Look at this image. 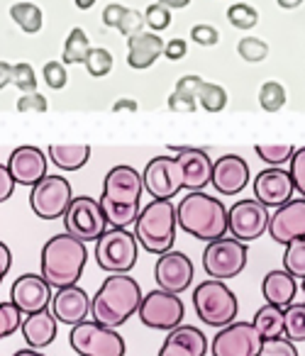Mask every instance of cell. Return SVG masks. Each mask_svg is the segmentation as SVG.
I'll return each mask as SVG.
<instances>
[{"label": "cell", "mask_w": 305, "mask_h": 356, "mask_svg": "<svg viewBox=\"0 0 305 356\" xmlns=\"http://www.w3.org/2000/svg\"><path fill=\"white\" fill-rule=\"evenodd\" d=\"M15 178L10 176V171H8L6 163H0V203H6V200L13 198V193H15Z\"/></svg>", "instance_id": "51"}, {"label": "cell", "mask_w": 305, "mask_h": 356, "mask_svg": "<svg viewBox=\"0 0 305 356\" xmlns=\"http://www.w3.org/2000/svg\"><path fill=\"white\" fill-rule=\"evenodd\" d=\"M249 184V163L240 154H225L217 161H212V176L210 186L220 195H240Z\"/></svg>", "instance_id": "20"}, {"label": "cell", "mask_w": 305, "mask_h": 356, "mask_svg": "<svg viewBox=\"0 0 305 356\" xmlns=\"http://www.w3.org/2000/svg\"><path fill=\"white\" fill-rule=\"evenodd\" d=\"M164 56V40L157 32H139L127 40V64L130 69L144 71Z\"/></svg>", "instance_id": "26"}, {"label": "cell", "mask_w": 305, "mask_h": 356, "mask_svg": "<svg viewBox=\"0 0 305 356\" xmlns=\"http://www.w3.org/2000/svg\"><path fill=\"white\" fill-rule=\"evenodd\" d=\"M303 293H305V281H303Z\"/></svg>", "instance_id": "61"}, {"label": "cell", "mask_w": 305, "mask_h": 356, "mask_svg": "<svg viewBox=\"0 0 305 356\" xmlns=\"http://www.w3.org/2000/svg\"><path fill=\"white\" fill-rule=\"evenodd\" d=\"M64 229L66 234L81 239V242H98L100 234L108 229V220H105L98 200L91 195H79L66 208Z\"/></svg>", "instance_id": "11"}, {"label": "cell", "mask_w": 305, "mask_h": 356, "mask_svg": "<svg viewBox=\"0 0 305 356\" xmlns=\"http://www.w3.org/2000/svg\"><path fill=\"white\" fill-rule=\"evenodd\" d=\"M13 83V64L8 61H0V90L6 88V86Z\"/></svg>", "instance_id": "56"}, {"label": "cell", "mask_w": 305, "mask_h": 356, "mask_svg": "<svg viewBox=\"0 0 305 356\" xmlns=\"http://www.w3.org/2000/svg\"><path fill=\"white\" fill-rule=\"evenodd\" d=\"M169 110L171 113H196L198 108V100L191 98V95H183V93H176L173 90L171 95H169Z\"/></svg>", "instance_id": "49"}, {"label": "cell", "mask_w": 305, "mask_h": 356, "mask_svg": "<svg viewBox=\"0 0 305 356\" xmlns=\"http://www.w3.org/2000/svg\"><path fill=\"white\" fill-rule=\"evenodd\" d=\"M13 86H15L20 93H32L37 90V74L30 64L20 61V64L13 66Z\"/></svg>", "instance_id": "41"}, {"label": "cell", "mask_w": 305, "mask_h": 356, "mask_svg": "<svg viewBox=\"0 0 305 356\" xmlns=\"http://www.w3.org/2000/svg\"><path fill=\"white\" fill-rule=\"evenodd\" d=\"M49 312L56 322L74 327L91 315V296L79 286L56 288V293H52Z\"/></svg>", "instance_id": "21"}, {"label": "cell", "mask_w": 305, "mask_h": 356, "mask_svg": "<svg viewBox=\"0 0 305 356\" xmlns=\"http://www.w3.org/2000/svg\"><path fill=\"white\" fill-rule=\"evenodd\" d=\"M10 302L22 315L42 312L52 302V286L40 273H22L10 288Z\"/></svg>", "instance_id": "19"}, {"label": "cell", "mask_w": 305, "mask_h": 356, "mask_svg": "<svg viewBox=\"0 0 305 356\" xmlns=\"http://www.w3.org/2000/svg\"><path fill=\"white\" fill-rule=\"evenodd\" d=\"M91 49H93V47H91L86 30L74 27V30L69 32V37H66L64 54H61V64H86Z\"/></svg>", "instance_id": "31"}, {"label": "cell", "mask_w": 305, "mask_h": 356, "mask_svg": "<svg viewBox=\"0 0 305 356\" xmlns=\"http://www.w3.org/2000/svg\"><path fill=\"white\" fill-rule=\"evenodd\" d=\"M205 351L208 339L198 327L178 325L166 334L157 356H205Z\"/></svg>", "instance_id": "24"}, {"label": "cell", "mask_w": 305, "mask_h": 356, "mask_svg": "<svg viewBox=\"0 0 305 356\" xmlns=\"http://www.w3.org/2000/svg\"><path fill=\"white\" fill-rule=\"evenodd\" d=\"M247 244L237 242L235 237H220L208 242L203 252V268L215 281H227L244 271L247 266Z\"/></svg>", "instance_id": "9"}, {"label": "cell", "mask_w": 305, "mask_h": 356, "mask_svg": "<svg viewBox=\"0 0 305 356\" xmlns=\"http://www.w3.org/2000/svg\"><path fill=\"white\" fill-rule=\"evenodd\" d=\"M71 200H74V193L64 176H45L40 184L32 186L30 208L40 220H59L64 218Z\"/></svg>", "instance_id": "12"}, {"label": "cell", "mask_w": 305, "mask_h": 356, "mask_svg": "<svg viewBox=\"0 0 305 356\" xmlns=\"http://www.w3.org/2000/svg\"><path fill=\"white\" fill-rule=\"evenodd\" d=\"M74 3L79 10H91V8L95 6V0H74Z\"/></svg>", "instance_id": "60"}, {"label": "cell", "mask_w": 305, "mask_h": 356, "mask_svg": "<svg viewBox=\"0 0 305 356\" xmlns=\"http://www.w3.org/2000/svg\"><path fill=\"white\" fill-rule=\"evenodd\" d=\"M154 281L159 291L181 296L193 283V261L183 252H166L159 254L157 266H154Z\"/></svg>", "instance_id": "16"}, {"label": "cell", "mask_w": 305, "mask_h": 356, "mask_svg": "<svg viewBox=\"0 0 305 356\" xmlns=\"http://www.w3.org/2000/svg\"><path fill=\"white\" fill-rule=\"evenodd\" d=\"M86 69H88V74L93 79H103V76H108L113 71V54L108 49H103V47H95V49H91L88 59H86Z\"/></svg>", "instance_id": "39"}, {"label": "cell", "mask_w": 305, "mask_h": 356, "mask_svg": "<svg viewBox=\"0 0 305 356\" xmlns=\"http://www.w3.org/2000/svg\"><path fill=\"white\" fill-rule=\"evenodd\" d=\"M276 3H279V6L283 8V10H295V8L303 6L305 0H276Z\"/></svg>", "instance_id": "58"}, {"label": "cell", "mask_w": 305, "mask_h": 356, "mask_svg": "<svg viewBox=\"0 0 305 356\" xmlns=\"http://www.w3.org/2000/svg\"><path fill=\"white\" fill-rule=\"evenodd\" d=\"M56 325L59 322L54 320V315L49 310H42L35 315H27L20 325V332L30 349H47L56 339Z\"/></svg>", "instance_id": "27"}, {"label": "cell", "mask_w": 305, "mask_h": 356, "mask_svg": "<svg viewBox=\"0 0 305 356\" xmlns=\"http://www.w3.org/2000/svg\"><path fill=\"white\" fill-rule=\"evenodd\" d=\"M269 237L276 244H290L295 239H305V198H293L269 215Z\"/></svg>", "instance_id": "17"}, {"label": "cell", "mask_w": 305, "mask_h": 356, "mask_svg": "<svg viewBox=\"0 0 305 356\" xmlns=\"http://www.w3.org/2000/svg\"><path fill=\"white\" fill-rule=\"evenodd\" d=\"M8 171L15 178V184L20 186H35L40 184L42 178L47 176V156L40 147H32V144H25V147H17L15 152L8 159Z\"/></svg>", "instance_id": "22"}, {"label": "cell", "mask_w": 305, "mask_h": 356, "mask_svg": "<svg viewBox=\"0 0 305 356\" xmlns=\"http://www.w3.org/2000/svg\"><path fill=\"white\" fill-rule=\"evenodd\" d=\"M256 156L269 166H283L286 161H290L293 156V144L288 142H259L256 144Z\"/></svg>", "instance_id": "33"}, {"label": "cell", "mask_w": 305, "mask_h": 356, "mask_svg": "<svg viewBox=\"0 0 305 356\" xmlns=\"http://www.w3.org/2000/svg\"><path fill=\"white\" fill-rule=\"evenodd\" d=\"M49 159L56 168L61 171H79L88 163L91 159V147L84 142H74V144H52L49 147Z\"/></svg>", "instance_id": "28"}, {"label": "cell", "mask_w": 305, "mask_h": 356, "mask_svg": "<svg viewBox=\"0 0 305 356\" xmlns=\"http://www.w3.org/2000/svg\"><path fill=\"white\" fill-rule=\"evenodd\" d=\"M283 271H288L295 281H305V239H295V242L286 244L283 254Z\"/></svg>", "instance_id": "34"}, {"label": "cell", "mask_w": 305, "mask_h": 356, "mask_svg": "<svg viewBox=\"0 0 305 356\" xmlns=\"http://www.w3.org/2000/svg\"><path fill=\"white\" fill-rule=\"evenodd\" d=\"M261 293H264L269 305L286 310V307L295 302V296H298V281H295L288 271H283V268H274V271L266 273L264 281H261Z\"/></svg>", "instance_id": "25"}, {"label": "cell", "mask_w": 305, "mask_h": 356, "mask_svg": "<svg viewBox=\"0 0 305 356\" xmlns=\"http://www.w3.org/2000/svg\"><path fill=\"white\" fill-rule=\"evenodd\" d=\"M293 178L286 168L269 166L264 171L256 173L254 178V198L259 200L264 208H281L288 200H293Z\"/></svg>", "instance_id": "18"}, {"label": "cell", "mask_w": 305, "mask_h": 356, "mask_svg": "<svg viewBox=\"0 0 305 356\" xmlns=\"http://www.w3.org/2000/svg\"><path fill=\"white\" fill-rule=\"evenodd\" d=\"M144 27H147V22H144V13H139V10H125V15H123V20H120V25H118V32L123 37H134V35H139V32H144Z\"/></svg>", "instance_id": "45"}, {"label": "cell", "mask_w": 305, "mask_h": 356, "mask_svg": "<svg viewBox=\"0 0 305 356\" xmlns=\"http://www.w3.org/2000/svg\"><path fill=\"white\" fill-rule=\"evenodd\" d=\"M10 266H13V254H10V249H8V244L0 242V283L8 276Z\"/></svg>", "instance_id": "54"}, {"label": "cell", "mask_w": 305, "mask_h": 356, "mask_svg": "<svg viewBox=\"0 0 305 356\" xmlns=\"http://www.w3.org/2000/svg\"><path fill=\"white\" fill-rule=\"evenodd\" d=\"M259 105L266 113H279L286 105V88L279 81H266L259 88Z\"/></svg>", "instance_id": "37"}, {"label": "cell", "mask_w": 305, "mask_h": 356, "mask_svg": "<svg viewBox=\"0 0 305 356\" xmlns=\"http://www.w3.org/2000/svg\"><path fill=\"white\" fill-rule=\"evenodd\" d=\"M237 54H240L247 64H259V61H264L266 54H269V44H266L264 40H259V37H242V40L237 42Z\"/></svg>", "instance_id": "38"}, {"label": "cell", "mask_w": 305, "mask_h": 356, "mask_svg": "<svg viewBox=\"0 0 305 356\" xmlns=\"http://www.w3.org/2000/svg\"><path fill=\"white\" fill-rule=\"evenodd\" d=\"M169 149L176 152V159L181 163L183 171V188L186 191H203L205 186H210L212 176V159L208 156V152L193 147H176L171 144Z\"/></svg>", "instance_id": "23"}, {"label": "cell", "mask_w": 305, "mask_h": 356, "mask_svg": "<svg viewBox=\"0 0 305 356\" xmlns=\"http://www.w3.org/2000/svg\"><path fill=\"white\" fill-rule=\"evenodd\" d=\"M193 307L196 315L201 317L203 325L210 327H225L235 322L237 312H240V302L237 296L225 286L222 281L208 278L193 291Z\"/></svg>", "instance_id": "6"}, {"label": "cell", "mask_w": 305, "mask_h": 356, "mask_svg": "<svg viewBox=\"0 0 305 356\" xmlns=\"http://www.w3.org/2000/svg\"><path fill=\"white\" fill-rule=\"evenodd\" d=\"M88 261V249L86 242L71 237V234H54L49 242L42 247L40 257V276L52 288H69L76 286Z\"/></svg>", "instance_id": "4"}, {"label": "cell", "mask_w": 305, "mask_h": 356, "mask_svg": "<svg viewBox=\"0 0 305 356\" xmlns=\"http://www.w3.org/2000/svg\"><path fill=\"white\" fill-rule=\"evenodd\" d=\"M261 334L251 322H230L220 327L210 341L212 356H256L261 349Z\"/></svg>", "instance_id": "15"}, {"label": "cell", "mask_w": 305, "mask_h": 356, "mask_svg": "<svg viewBox=\"0 0 305 356\" xmlns=\"http://www.w3.org/2000/svg\"><path fill=\"white\" fill-rule=\"evenodd\" d=\"M198 105L208 113H222L227 108V90L217 83H203L198 90Z\"/></svg>", "instance_id": "35"}, {"label": "cell", "mask_w": 305, "mask_h": 356, "mask_svg": "<svg viewBox=\"0 0 305 356\" xmlns=\"http://www.w3.org/2000/svg\"><path fill=\"white\" fill-rule=\"evenodd\" d=\"M69 344L79 356H125L127 351V344L118 330L103 327L93 320H84L71 327Z\"/></svg>", "instance_id": "8"}, {"label": "cell", "mask_w": 305, "mask_h": 356, "mask_svg": "<svg viewBox=\"0 0 305 356\" xmlns=\"http://www.w3.org/2000/svg\"><path fill=\"white\" fill-rule=\"evenodd\" d=\"M183 315H186V307H183L181 298L173 296V293L159 291V288L142 296V302H139L137 310L139 322L144 327H149V330L159 332L176 330L178 325H183Z\"/></svg>", "instance_id": "10"}, {"label": "cell", "mask_w": 305, "mask_h": 356, "mask_svg": "<svg viewBox=\"0 0 305 356\" xmlns=\"http://www.w3.org/2000/svg\"><path fill=\"white\" fill-rule=\"evenodd\" d=\"M10 17L25 35H37L45 25V15H42L40 6L35 3H13Z\"/></svg>", "instance_id": "30"}, {"label": "cell", "mask_w": 305, "mask_h": 356, "mask_svg": "<svg viewBox=\"0 0 305 356\" xmlns=\"http://www.w3.org/2000/svg\"><path fill=\"white\" fill-rule=\"evenodd\" d=\"M137 110H139L137 100H130V98H123L113 105V113H137Z\"/></svg>", "instance_id": "55"}, {"label": "cell", "mask_w": 305, "mask_h": 356, "mask_svg": "<svg viewBox=\"0 0 305 356\" xmlns=\"http://www.w3.org/2000/svg\"><path fill=\"white\" fill-rule=\"evenodd\" d=\"M13 356H47V354H42L40 349H30V346H27V349H17Z\"/></svg>", "instance_id": "59"}, {"label": "cell", "mask_w": 305, "mask_h": 356, "mask_svg": "<svg viewBox=\"0 0 305 356\" xmlns=\"http://www.w3.org/2000/svg\"><path fill=\"white\" fill-rule=\"evenodd\" d=\"M227 20L237 30H251V27L259 25V13L249 3H235V6L227 8Z\"/></svg>", "instance_id": "36"}, {"label": "cell", "mask_w": 305, "mask_h": 356, "mask_svg": "<svg viewBox=\"0 0 305 356\" xmlns=\"http://www.w3.org/2000/svg\"><path fill=\"white\" fill-rule=\"evenodd\" d=\"M290 178H293V188L295 193H300V198H305V147L295 149L293 156H290Z\"/></svg>", "instance_id": "42"}, {"label": "cell", "mask_w": 305, "mask_h": 356, "mask_svg": "<svg viewBox=\"0 0 305 356\" xmlns=\"http://www.w3.org/2000/svg\"><path fill=\"white\" fill-rule=\"evenodd\" d=\"M144 193L142 173L137 168L120 163V166L110 168L108 176L103 178V193H100L98 203L103 210L105 220L110 227L127 229L130 225L137 222L139 215V200Z\"/></svg>", "instance_id": "1"}, {"label": "cell", "mask_w": 305, "mask_h": 356, "mask_svg": "<svg viewBox=\"0 0 305 356\" xmlns=\"http://www.w3.org/2000/svg\"><path fill=\"white\" fill-rule=\"evenodd\" d=\"M191 40L201 47H212V44H217V40H220V32H217L212 25H196L191 30Z\"/></svg>", "instance_id": "48"}, {"label": "cell", "mask_w": 305, "mask_h": 356, "mask_svg": "<svg viewBox=\"0 0 305 356\" xmlns=\"http://www.w3.org/2000/svg\"><path fill=\"white\" fill-rule=\"evenodd\" d=\"M191 0H159V6L169 8V10H181V8H186Z\"/></svg>", "instance_id": "57"}, {"label": "cell", "mask_w": 305, "mask_h": 356, "mask_svg": "<svg viewBox=\"0 0 305 356\" xmlns=\"http://www.w3.org/2000/svg\"><path fill=\"white\" fill-rule=\"evenodd\" d=\"M47 108H49V103H47L45 95L37 93V90L22 93L20 100H17V110H20V113H47Z\"/></svg>", "instance_id": "47"}, {"label": "cell", "mask_w": 305, "mask_h": 356, "mask_svg": "<svg viewBox=\"0 0 305 356\" xmlns=\"http://www.w3.org/2000/svg\"><path fill=\"white\" fill-rule=\"evenodd\" d=\"M144 191L154 200H171L183 191V171L176 156H154L142 173Z\"/></svg>", "instance_id": "13"}, {"label": "cell", "mask_w": 305, "mask_h": 356, "mask_svg": "<svg viewBox=\"0 0 305 356\" xmlns=\"http://www.w3.org/2000/svg\"><path fill=\"white\" fill-rule=\"evenodd\" d=\"M42 76H45L47 86L54 90H61L66 86V81H69L66 66L61 64V61H47V64L42 66Z\"/></svg>", "instance_id": "46"}, {"label": "cell", "mask_w": 305, "mask_h": 356, "mask_svg": "<svg viewBox=\"0 0 305 356\" xmlns=\"http://www.w3.org/2000/svg\"><path fill=\"white\" fill-rule=\"evenodd\" d=\"M266 227H269V208H264L256 198L237 200L227 210V232L237 242H254L266 232Z\"/></svg>", "instance_id": "14"}, {"label": "cell", "mask_w": 305, "mask_h": 356, "mask_svg": "<svg viewBox=\"0 0 305 356\" xmlns=\"http://www.w3.org/2000/svg\"><path fill=\"white\" fill-rule=\"evenodd\" d=\"M137 244L149 254H166L176 242V205L171 200H152L139 210L134 222Z\"/></svg>", "instance_id": "5"}, {"label": "cell", "mask_w": 305, "mask_h": 356, "mask_svg": "<svg viewBox=\"0 0 305 356\" xmlns=\"http://www.w3.org/2000/svg\"><path fill=\"white\" fill-rule=\"evenodd\" d=\"M142 296V288L132 276L110 273L103 281V286L98 288V293L91 298V317L98 325L118 330L130 317L137 315Z\"/></svg>", "instance_id": "2"}, {"label": "cell", "mask_w": 305, "mask_h": 356, "mask_svg": "<svg viewBox=\"0 0 305 356\" xmlns=\"http://www.w3.org/2000/svg\"><path fill=\"white\" fill-rule=\"evenodd\" d=\"M22 325V312L13 302H0V339L15 334Z\"/></svg>", "instance_id": "40"}, {"label": "cell", "mask_w": 305, "mask_h": 356, "mask_svg": "<svg viewBox=\"0 0 305 356\" xmlns=\"http://www.w3.org/2000/svg\"><path fill=\"white\" fill-rule=\"evenodd\" d=\"M125 10H127V8L120 6V3H110V6L103 10V22H105V27H113V30H118V25H120V20H123Z\"/></svg>", "instance_id": "53"}, {"label": "cell", "mask_w": 305, "mask_h": 356, "mask_svg": "<svg viewBox=\"0 0 305 356\" xmlns=\"http://www.w3.org/2000/svg\"><path fill=\"white\" fill-rule=\"evenodd\" d=\"M283 337L288 341H305V302H293L283 310Z\"/></svg>", "instance_id": "32"}, {"label": "cell", "mask_w": 305, "mask_h": 356, "mask_svg": "<svg viewBox=\"0 0 305 356\" xmlns=\"http://www.w3.org/2000/svg\"><path fill=\"white\" fill-rule=\"evenodd\" d=\"M144 22H147L149 30L159 35V32L166 30V27L171 25V10L159 6V3H152V6L144 10Z\"/></svg>", "instance_id": "43"}, {"label": "cell", "mask_w": 305, "mask_h": 356, "mask_svg": "<svg viewBox=\"0 0 305 356\" xmlns=\"http://www.w3.org/2000/svg\"><path fill=\"white\" fill-rule=\"evenodd\" d=\"M256 356H298V349L286 337H274V339L261 341V349Z\"/></svg>", "instance_id": "44"}, {"label": "cell", "mask_w": 305, "mask_h": 356, "mask_svg": "<svg viewBox=\"0 0 305 356\" xmlns=\"http://www.w3.org/2000/svg\"><path fill=\"white\" fill-rule=\"evenodd\" d=\"M176 225L201 242H212L227 234V208L215 195L188 191L176 205Z\"/></svg>", "instance_id": "3"}, {"label": "cell", "mask_w": 305, "mask_h": 356, "mask_svg": "<svg viewBox=\"0 0 305 356\" xmlns=\"http://www.w3.org/2000/svg\"><path fill=\"white\" fill-rule=\"evenodd\" d=\"M254 330L261 334V339H274V337H283V310L274 305H261L256 310L254 320H251Z\"/></svg>", "instance_id": "29"}, {"label": "cell", "mask_w": 305, "mask_h": 356, "mask_svg": "<svg viewBox=\"0 0 305 356\" xmlns=\"http://www.w3.org/2000/svg\"><path fill=\"white\" fill-rule=\"evenodd\" d=\"M139 244L134 232L110 227L95 242V261L105 273H130L137 264Z\"/></svg>", "instance_id": "7"}, {"label": "cell", "mask_w": 305, "mask_h": 356, "mask_svg": "<svg viewBox=\"0 0 305 356\" xmlns=\"http://www.w3.org/2000/svg\"><path fill=\"white\" fill-rule=\"evenodd\" d=\"M203 83H205V81H203L201 76L188 74V76H183V79L176 83V93L191 95V98H196V100H198V90H201V86H203Z\"/></svg>", "instance_id": "50"}, {"label": "cell", "mask_w": 305, "mask_h": 356, "mask_svg": "<svg viewBox=\"0 0 305 356\" xmlns=\"http://www.w3.org/2000/svg\"><path fill=\"white\" fill-rule=\"evenodd\" d=\"M186 54H188V44L183 40H178V37L164 42V56H166L169 61H181Z\"/></svg>", "instance_id": "52"}]
</instances>
